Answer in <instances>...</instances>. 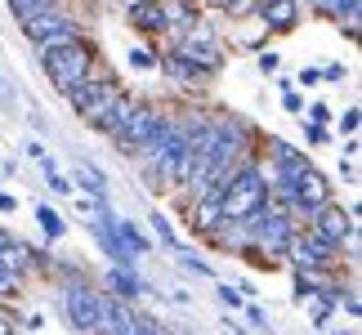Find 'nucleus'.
<instances>
[{
  "label": "nucleus",
  "mask_w": 362,
  "mask_h": 335,
  "mask_svg": "<svg viewBox=\"0 0 362 335\" xmlns=\"http://www.w3.org/2000/svg\"><path fill=\"white\" fill-rule=\"evenodd\" d=\"M215 295H219V304H224V309H233V313H238L242 304H246V300H242V290H238V286H228V282H219V286H215Z\"/></svg>",
  "instance_id": "obj_26"
},
{
  "label": "nucleus",
  "mask_w": 362,
  "mask_h": 335,
  "mask_svg": "<svg viewBox=\"0 0 362 335\" xmlns=\"http://www.w3.org/2000/svg\"><path fill=\"white\" fill-rule=\"evenodd\" d=\"M322 81H336V86H340V81H349V67H344V63H331V67H322Z\"/></svg>",
  "instance_id": "obj_34"
},
{
  "label": "nucleus",
  "mask_w": 362,
  "mask_h": 335,
  "mask_svg": "<svg viewBox=\"0 0 362 335\" xmlns=\"http://www.w3.org/2000/svg\"><path fill=\"white\" fill-rule=\"evenodd\" d=\"M304 228H313L327 246H336V250H340V242L358 228V223H354V211H340V201H327L322 211H317L309 223H304Z\"/></svg>",
  "instance_id": "obj_10"
},
{
  "label": "nucleus",
  "mask_w": 362,
  "mask_h": 335,
  "mask_svg": "<svg viewBox=\"0 0 362 335\" xmlns=\"http://www.w3.org/2000/svg\"><path fill=\"white\" fill-rule=\"evenodd\" d=\"M327 286H331L327 273H296V300H313V295H322Z\"/></svg>",
  "instance_id": "obj_18"
},
{
  "label": "nucleus",
  "mask_w": 362,
  "mask_h": 335,
  "mask_svg": "<svg viewBox=\"0 0 362 335\" xmlns=\"http://www.w3.org/2000/svg\"><path fill=\"white\" fill-rule=\"evenodd\" d=\"M300 121H309V125H322V130H327V121H331V107H327V103H313V107L304 112Z\"/></svg>",
  "instance_id": "obj_28"
},
{
  "label": "nucleus",
  "mask_w": 362,
  "mask_h": 335,
  "mask_svg": "<svg viewBox=\"0 0 362 335\" xmlns=\"http://www.w3.org/2000/svg\"><path fill=\"white\" fill-rule=\"evenodd\" d=\"M282 259L296 264V273H327V277H331V269H336V259H340V250L327 246L313 228H304V223H300Z\"/></svg>",
  "instance_id": "obj_9"
},
{
  "label": "nucleus",
  "mask_w": 362,
  "mask_h": 335,
  "mask_svg": "<svg viewBox=\"0 0 362 335\" xmlns=\"http://www.w3.org/2000/svg\"><path fill=\"white\" fill-rule=\"evenodd\" d=\"M331 335H354V331H331Z\"/></svg>",
  "instance_id": "obj_45"
},
{
  "label": "nucleus",
  "mask_w": 362,
  "mask_h": 335,
  "mask_svg": "<svg viewBox=\"0 0 362 335\" xmlns=\"http://www.w3.org/2000/svg\"><path fill=\"white\" fill-rule=\"evenodd\" d=\"M277 67H282V59H277L273 49H269V54H259V72H264V76H273Z\"/></svg>",
  "instance_id": "obj_36"
},
{
  "label": "nucleus",
  "mask_w": 362,
  "mask_h": 335,
  "mask_svg": "<svg viewBox=\"0 0 362 335\" xmlns=\"http://www.w3.org/2000/svg\"><path fill=\"white\" fill-rule=\"evenodd\" d=\"M134 335H165V327H161L152 313H139V331H134Z\"/></svg>",
  "instance_id": "obj_29"
},
{
  "label": "nucleus",
  "mask_w": 362,
  "mask_h": 335,
  "mask_svg": "<svg viewBox=\"0 0 362 335\" xmlns=\"http://www.w3.org/2000/svg\"><path fill=\"white\" fill-rule=\"evenodd\" d=\"M255 5H259V0H233L224 13H233V18H246V13H255Z\"/></svg>",
  "instance_id": "obj_33"
},
{
  "label": "nucleus",
  "mask_w": 362,
  "mask_h": 335,
  "mask_svg": "<svg viewBox=\"0 0 362 335\" xmlns=\"http://www.w3.org/2000/svg\"><path fill=\"white\" fill-rule=\"evenodd\" d=\"M161 117H165L161 107L139 103V99H130V94H125V99L117 103V112L103 121V134L121 148V157H125V152H130V157H144V148L152 143V134H157Z\"/></svg>",
  "instance_id": "obj_1"
},
{
  "label": "nucleus",
  "mask_w": 362,
  "mask_h": 335,
  "mask_svg": "<svg viewBox=\"0 0 362 335\" xmlns=\"http://www.w3.org/2000/svg\"><path fill=\"white\" fill-rule=\"evenodd\" d=\"M175 255H179V269H184V273H192V277H215V269L197 255V250H175Z\"/></svg>",
  "instance_id": "obj_23"
},
{
  "label": "nucleus",
  "mask_w": 362,
  "mask_h": 335,
  "mask_svg": "<svg viewBox=\"0 0 362 335\" xmlns=\"http://www.w3.org/2000/svg\"><path fill=\"white\" fill-rule=\"evenodd\" d=\"M340 134H344V139H354V134H358V107H349V112L340 117Z\"/></svg>",
  "instance_id": "obj_30"
},
{
  "label": "nucleus",
  "mask_w": 362,
  "mask_h": 335,
  "mask_svg": "<svg viewBox=\"0 0 362 335\" xmlns=\"http://www.w3.org/2000/svg\"><path fill=\"white\" fill-rule=\"evenodd\" d=\"M59 304H63L67 327H72L76 335H94V327H99V286H94L90 277H76V273L63 277Z\"/></svg>",
  "instance_id": "obj_7"
},
{
  "label": "nucleus",
  "mask_w": 362,
  "mask_h": 335,
  "mask_svg": "<svg viewBox=\"0 0 362 335\" xmlns=\"http://www.w3.org/2000/svg\"><path fill=\"white\" fill-rule=\"evenodd\" d=\"M0 335H18V322H13L5 309H0Z\"/></svg>",
  "instance_id": "obj_39"
},
{
  "label": "nucleus",
  "mask_w": 362,
  "mask_h": 335,
  "mask_svg": "<svg viewBox=\"0 0 362 335\" xmlns=\"http://www.w3.org/2000/svg\"><path fill=\"white\" fill-rule=\"evenodd\" d=\"M40 170H45V184H49L54 192H59V197H72V192H76V188H72V179H67V175H63L54 161H40Z\"/></svg>",
  "instance_id": "obj_22"
},
{
  "label": "nucleus",
  "mask_w": 362,
  "mask_h": 335,
  "mask_svg": "<svg viewBox=\"0 0 362 335\" xmlns=\"http://www.w3.org/2000/svg\"><path fill=\"white\" fill-rule=\"evenodd\" d=\"M242 228H246V242L255 246V250H264V255H269V259H282V255H286V246H291V237H296V228H300V223L291 219L286 211H277V206L269 201V206H264L259 215H250V219L242 223Z\"/></svg>",
  "instance_id": "obj_5"
},
{
  "label": "nucleus",
  "mask_w": 362,
  "mask_h": 335,
  "mask_svg": "<svg viewBox=\"0 0 362 335\" xmlns=\"http://www.w3.org/2000/svg\"><path fill=\"white\" fill-rule=\"evenodd\" d=\"M9 242H13V233H9V228H0V250H5Z\"/></svg>",
  "instance_id": "obj_44"
},
{
  "label": "nucleus",
  "mask_w": 362,
  "mask_h": 335,
  "mask_svg": "<svg viewBox=\"0 0 362 335\" xmlns=\"http://www.w3.org/2000/svg\"><path fill=\"white\" fill-rule=\"evenodd\" d=\"M40 59V67H45V76L54 81V90L63 94H72L81 81H90V72H94V45L90 40H72V45H54V49H45V54H36Z\"/></svg>",
  "instance_id": "obj_3"
},
{
  "label": "nucleus",
  "mask_w": 362,
  "mask_h": 335,
  "mask_svg": "<svg viewBox=\"0 0 362 335\" xmlns=\"http://www.w3.org/2000/svg\"><path fill=\"white\" fill-rule=\"evenodd\" d=\"M242 313H246V331H273L269 327V313H264L259 304H242Z\"/></svg>",
  "instance_id": "obj_25"
},
{
  "label": "nucleus",
  "mask_w": 362,
  "mask_h": 335,
  "mask_svg": "<svg viewBox=\"0 0 362 335\" xmlns=\"http://www.w3.org/2000/svg\"><path fill=\"white\" fill-rule=\"evenodd\" d=\"M313 300H317V304H313V327H317V331H322V327L331 322V313H336V309H340V286H336V282H331V286L322 290V295H313Z\"/></svg>",
  "instance_id": "obj_16"
},
{
  "label": "nucleus",
  "mask_w": 362,
  "mask_h": 335,
  "mask_svg": "<svg viewBox=\"0 0 362 335\" xmlns=\"http://www.w3.org/2000/svg\"><path fill=\"white\" fill-rule=\"evenodd\" d=\"M107 295H117L121 304H134L139 295H148L139 269H107Z\"/></svg>",
  "instance_id": "obj_14"
},
{
  "label": "nucleus",
  "mask_w": 362,
  "mask_h": 335,
  "mask_svg": "<svg viewBox=\"0 0 362 335\" xmlns=\"http://www.w3.org/2000/svg\"><path fill=\"white\" fill-rule=\"evenodd\" d=\"M340 152H344V161H354V157H358V139H344Z\"/></svg>",
  "instance_id": "obj_41"
},
{
  "label": "nucleus",
  "mask_w": 362,
  "mask_h": 335,
  "mask_svg": "<svg viewBox=\"0 0 362 335\" xmlns=\"http://www.w3.org/2000/svg\"><path fill=\"white\" fill-rule=\"evenodd\" d=\"M0 269H5V273H13V277H23V282H27V246L18 242V237H13V242H9L5 250H0Z\"/></svg>",
  "instance_id": "obj_17"
},
{
  "label": "nucleus",
  "mask_w": 362,
  "mask_h": 335,
  "mask_svg": "<svg viewBox=\"0 0 362 335\" xmlns=\"http://www.w3.org/2000/svg\"><path fill=\"white\" fill-rule=\"evenodd\" d=\"M23 152H27V157H32L36 165H40V161H49V152H45V143H40V139H32V143H27Z\"/></svg>",
  "instance_id": "obj_37"
},
{
  "label": "nucleus",
  "mask_w": 362,
  "mask_h": 335,
  "mask_svg": "<svg viewBox=\"0 0 362 335\" xmlns=\"http://www.w3.org/2000/svg\"><path fill=\"white\" fill-rule=\"evenodd\" d=\"M317 5H322L336 23H344V27L358 23V0H317Z\"/></svg>",
  "instance_id": "obj_21"
},
{
  "label": "nucleus",
  "mask_w": 362,
  "mask_h": 335,
  "mask_svg": "<svg viewBox=\"0 0 362 335\" xmlns=\"http://www.w3.org/2000/svg\"><path fill=\"white\" fill-rule=\"evenodd\" d=\"M59 0H9V9H13V18H32V13H40V9H54Z\"/></svg>",
  "instance_id": "obj_24"
},
{
  "label": "nucleus",
  "mask_w": 362,
  "mask_h": 335,
  "mask_svg": "<svg viewBox=\"0 0 362 335\" xmlns=\"http://www.w3.org/2000/svg\"><path fill=\"white\" fill-rule=\"evenodd\" d=\"M23 27V36L36 45V54H45V49H54V45H72V40H86V32H81V23L72 18L67 9H40V13H32V18H23L18 23Z\"/></svg>",
  "instance_id": "obj_6"
},
{
  "label": "nucleus",
  "mask_w": 362,
  "mask_h": 335,
  "mask_svg": "<svg viewBox=\"0 0 362 335\" xmlns=\"http://www.w3.org/2000/svg\"><path fill=\"white\" fill-rule=\"evenodd\" d=\"M304 139H309V143H313V148H322V143H327V139H331V134L322 130V125H304Z\"/></svg>",
  "instance_id": "obj_35"
},
{
  "label": "nucleus",
  "mask_w": 362,
  "mask_h": 335,
  "mask_svg": "<svg viewBox=\"0 0 362 335\" xmlns=\"http://www.w3.org/2000/svg\"><path fill=\"white\" fill-rule=\"evenodd\" d=\"M269 206V179H264L259 161H242L228 175V184L219 188V219L224 223H246Z\"/></svg>",
  "instance_id": "obj_2"
},
{
  "label": "nucleus",
  "mask_w": 362,
  "mask_h": 335,
  "mask_svg": "<svg viewBox=\"0 0 362 335\" xmlns=\"http://www.w3.org/2000/svg\"><path fill=\"white\" fill-rule=\"evenodd\" d=\"M296 81H300V86H309V90H313V86H322V67H300V76H296Z\"/></svg>",
  "instance_id": "obj_31"
},
{
  "label": "nucleus",
  "mask_w": 362,
  "mask_h": 335,
  "mask_svg": "<svg viewBox=\"0 0 362 335\" xmlns=\"http://www.w3.org/2000/svg\"><path fill=\"white\" fill-rule=\"evenodd\" d=\"M72 188H90V197H99L107 201V175L99 170V165H90V161H76V170H72Z\"/></svg>",
  "instance_id": "obj_15"
},
{
  "label": "nucleus",
  "mask_w": 362,
  "mask_h": 335,
  "mask_svg": "<svg viewBox=\"0 0 362 335\" xmlns=\"http://www.w3.org/2000/svg\"><path fill=\"white\" fill-rule=\"evenodd\" d=\"M282 107L291 112V117H300V112H304V99H300L296 90H282Z\"/></svg>",
  "instance_id": "obj_32"
},
{
  "label": "nucleus",
  "mask_w": 362,
  "mask_h": 335,
  "mask_svg": "<svg viewBox=\"0 0 362 335\" xmlns=\"http://www.w3.org/2000/svg\"><path fill=\"white\" fill-rule=\"evenodd\" d=\"M0 179H5V175H0Z\"/></svg>",
  "instance_id": "obj_46"
},
{
  "label": "nucleus",
  "mask_w": 362,
  "mask_h": 335,
  "mask_svg": "<svg viewBox=\"0 0 362 335\" xmlns=\"http://www.w3.org/2000/svg\"><path fill=\"white\" fill-rule=\"evenodd\" d=\"M125 18H130L144 36H165L170 32V23H165V0H134V5L125 9Z\"/></svg>",
  "instance_id": "obj_12"
},
{
  "label": "nucleus",
  "mask_w": 362,
  "mask_h": 335,
  "mask_svg": "<svg viewBox=\"0 0 362 335\" xmlns=\"http://www.w3.org/2000/svg\"><path fill=\"white\" fill-rule=\"evenodd\" d=\"M340 175L349 179V184H358V170H354V161H340Z\"/></svg>",
  "instance_id": "obj_42"
},
{
  "label": "nucleus",
  "mask_w": 362,
  "mask_h": 335,
  "mask_svg": "<svg viewBox=\"0 0 362 335\" xmlns=\"http://www.w3.org/2000/svg\"><path fill=\"white\" fill-rule=\"evenodd\" d=\"M99 219H103V228L112 233V242H117V250H121V255H130L134 264H139V259H144L148 250H152V242H148L144 233H139V223H130V219H125V215H117V211H103Z\"/></svg>",
  "instance_id": "obj_11"
},
{
  "label": "nucleus",
  "mask_w": 362,
  "mask_h": 335,
  "mask_svg": "<svg viewBox=\"0 0 362 335\" xmlns=\"http://www.w3.org/2000/svg\"><path fill=\"white\" fill-rule=\"evenodd\" d=\"M148 223H152V237H157V242H161L165 250H184V242H179V233L170 228V219H165L161 211H152V215H148Z\"/></svg>",
  "instance_id": "obj_19"
},
{
  "label": "nucleus",
  "mask_w": 362,
  "mask_h": 335,
  "mask_svg": "<svg viewBox=\"0 0 362 335\" xmlns=\"http://www.w3.org/2000/svg\"><path fill=\"white\" fill-rule=\"evenodd\" d=\"M202 5H211V9H228L233 0H202Z\"/></svg>",
  "instance_id": "obj_43"
},
{
  "label": "nucleus",
  "mask_w": 362,
  "mask_h": 335,
  "mask_svg": "<svg viewBox=\"0 0 362 335\" xmlns=\"http://www.w3.org/2000/svg\"><path fill=\"white\" fill-rule=\"evenodd\" d=\"M125 59H130V67H139V72H152V67L161 63L157 54H148V49H130V54H125Z\"/></svg>",
  "instance_id": "obj_27"
},
{
  "label": "nucleus",
  "mask_w": 362,
  "mask_h": 335,
  "mask_svg": "<svg viewBox=\"0 0 362 335\" xmlns=\"http://www.w3.org/2000/svg\"><path fill=\"white\" fill-rule=\"evenodd\" d=\"M125 99V86L117 76H90V81H81V86L67 94V103L76 107V117L94 125V130H103V121L117 112V103Z\"/></svg>",
  "instance_id": "obj_4"
},
{
  "label": "nucleus",
  "mask_w": 362,
  "mask_h": 335,
  "mask_svg": "<svg viewBox=\"0 0 362 335\" xmlns=\"http://www.w3.org/2000/svg\"><path fill=\"white\" fill-rule=\"evenodd\" d=\"M224 331H228V335H250L246 322H238V317H224Z\"/></svg>",
  "instance_id": "obj_40"
},
{
  "label": "nucleus",
  "mask_w": 362,
  "mask_h": 335,
  "mask_svg": "<svg viewBox=\"0 0 362 335\" xmlns=\"http://www.w3.org/2000/svg\"><path fill=\"white\" fill-rule=\"evenodd\" d=\"M255 18L269 27V32H291L300 23V0H259Z\"/></svg>",
  "instance_id": "obj_13"
},
{
  "label": "nucleus",
  "mask_w": 362,
  "mask_h": 335,
  "mask_svg": "<svg viewBox=\"0 0 362 335\" xmlns=\"http://www.w3.org/2000/svg\"><path fill=\"white\" fill-rule=\"evenodd\" d=\"M36 223H40V228H45V237H54V242H59V237L67 233V219H63L59 211H49V206H45V201H40V206H36Z\"/></svg>",
  "instance_id": "obj_20"
},
{
  "label": "nucleus",
  "mask_w": 362,
  "mask_h": 335,
  "mask_svg": "<svg viewBox=\"0 0 362 335\" xmlns=\"http://www.w3.org/2000/svg\"><path fill=\"white\" fill-rule=\"evenodd\" d=\"M170 54H175L179 63H188L197 76H215L219 67H224V49H219V36H215L202 18L188 27V36L179 40V45H170Z\"/></svg>",
  "instance_id": "obj_8"
},
{
  "label": "nucleus",
  "mask_w": 362,
  "mask_h": 335,
  "mask_svg": "<svg viewBox=\"0 0 362 335\" xmlns=\"http://www.w3.org/2000/svg\"><path fill=\"white\" fill-rule=\"evenodd\" d=\"M13 211H18V197H13V192H5V188H0V215H13Z\"/></svg>",
  "instance_id": "obj_38"
}]
</instances>
